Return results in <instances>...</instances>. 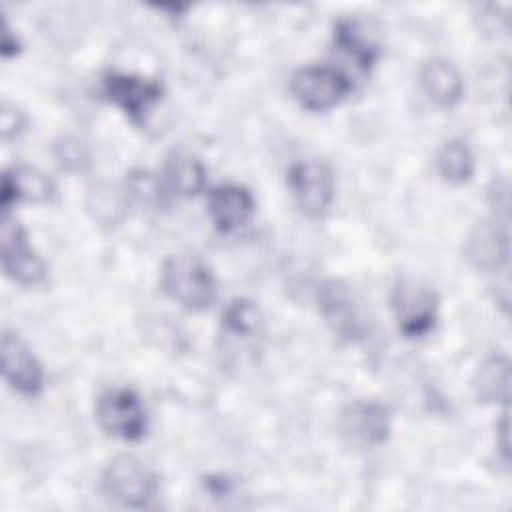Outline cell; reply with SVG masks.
Listing matches in <instances>:
<instances>
[{
  "instance_id": "cell-1",
  "label": "cell",
  "mask_w": 512,
  "mask_h": 512,
  "mask_svg": "<svg viewBox=\"0 0 512 512\" xmlns=\"http://www.w3.org/2000/svg\"><path fill=\"white\" fill-rule=\"evenodd\" d=\"M160 284L176 304L190 312L210 308L218 296L212 270L198 256L190 254L168 256L162 264Z\"/></svg>"
},
{
  "instance_id": "cell-2",
  "label": "cell",
  "mask_w": 512,
  "mask_h": 512,
  "mask_svg": "<svg viewBox=\"0 0 512 512\" xmlns=\"http://www.w3.org/2000/svg\"><path fill=\"white\" fill-rule=\"evenodd\" d=\"M102 490L126 508H144L156 496V474L134 456H116L102 472Z\"/></svg>"
},
{
  "instance_id": "cell-3",
  "label": "cell",
  "mask_w": 512,
  "mask_h": 512,
  "mask_svg": "<svg viewBox=\"0 0 512 512\" xmlns=\"http://www.w3.org/2000/svg\"><path fill=\"white\" fill-rule=\"evenodd\" d=\"M390 302L398 328L408 338L428 334L438 320V294L416 278H400Z\"/></svg>"
},
{
  "instance_id": "cell-4",
  "label": "cell",
  "mask_w": 512,
  "mask_h": 512,
  "mask_svg": "<svg viewBox=\"0 0 512 512\" xmlns=\"http://www.w3.org/2000/svg\"><path fill=\"white\" fill-rule=\"evenodd\" d=\"M350 90V78L332 66H304L290 80L292 96L310 112H326L338 106Z\"/></svg>"
},
{
  "instance_id": "cell-5",
  "label": "cell",
  "mask_w": 512,
  "mask_h": 512,
  "mask_svg": "<svg viewBox=\"0 0 512 512\" xmlns=\"http://www.w3.org/2000/svg\"><path fill=\"white\" fill-rule=\"evenodd\" d=\"M96 420L100 428L126 442H136L146 434V410L138 394L130 388H108L98 396Z\"/></svg>"
},
{
  "instance_id": "cell-6",
  "label": "cell",
  "mask_w": 512,
  "mask_h": 512,
  "mask_svg": "<svg viewBox=\"0 0 512 512\" xmlns=\"http://www.w3.org/2000/svg\"><path fill=\"white\" fill-rule=\"evenodd\" d=\"M288 188L298 208L312 216H324L334 200L332 170L318 160H300L288 168Z\"/></svg>"
},
{
  "instance_id": "cell-7",
  "label": "cell",
  "mask_w": 512,
  "mask_h": 512,
  "mask_svg": "<svg viewBox=\"0 0 512 512\" xmlns=\"http://www.w3.org/2000/svg\"><path fill=\"white\" fill-rule=\"evenodd\" d=\"M390 410L376 400H354L338 418L342 438L354 448L382 446L390 436Z\"/></svg>"
},
{
  "instance_id": "cell-8",
  "label": "cell",
  "mask_w": 512,
  "mask_h": 512,
  "mask_svg": "<svg viewBox=\"0 0 512 512\" xmlns=\"http://www.w3.org/2000/svg\"><path fill=\"white\" fill-rule=\"evenodd\" d=\"M318 310L334 334L346 340H360L366 334V318L342 280H326L318 286Z\"/></svg>"
},
{
  "instance_id": "cell-9",
  "label": "cell",
  "mask_w": 512,
  "mask_h": 512,
  "mask_svg": "<svg viewBox=\"0 0 512 512\" xmlns=\"http://www.w3.org/2000/svg\"><path fill=\"white\" fill-rule=\"evenodd\" d=\"M2 268L22 286H36L46 278L44 260L32 250L24 228L10 214L2 216Z\"/></svg>"
},
{
  "instance_id": "cell-10",
  "label": "cell",
  "mask_w": 512,
  "mask_h": 512,
  "mask_svg": "<svg viewBox=\"0 0 512 512\" xmlns=\"http://www.w3.org/2000/svg\"><path fill=\"white\" fill-rule=\"evenodd\" d=\"M102 84L104 96L136 124H142L154 104H158L162 98V86L156 80L136 74L108 72Z\"/></svg>"
},
{
  "instance_id": "cell-11",
  "label": "cell",
  "mask_w": 512,
  "mask_h": 512,
  "mask_svg": "<svg viewBox=\"0 0 512 512\" xmlns=\"http://www.w3.org/2000/svg\"><path fill=\"white\" fill-rule=\"evenodd\" d=\"M0 362L6 382L24 396H38L44 388V370L18 334L4 332L0 342Z\"/></svg>"
},
{
  "instance_id": "cell-12",
  "label": "cell",
  "mask_w": 512,
  "mask_h": 512,
  "mask_svg": "<svg viewBox=\"0 0 512 512\" xmlns=\"http://www.w3.org/2000/svg\"><path fill=\"white\" fill-rule=\"evenodd\" d=\"M208 214L220 232H234L254 214V196L240 184H220L208 192Z\"/></svg>"
},
{
  "instance_id": "cell-13",
  "label": "cell",
  "mask_w": 512,
  "mask_h": 512,
  "mask_svg": "<svg viewBox=\"0 0 512 512\" xmlns=\"http://www.w3.org/2000/svg\"><path fill=\"white\" fill-rule=\"evenodd\" d=\"M468 262L480 272H498L508 262V234L498 222H480L466 238Z\"/></svg>"
},
{
  "instance_id": "cell-14",
  "label": "cell",
  "mask_w": 512,
  "mask_h": 512,
  "mask_svg": "<svg viewBox=\"0 0 512 512\" xmlns=\"http://www.w3.org/2000/svg\"><path fill=\"white\" fill-rule=\"evenodd\" d=\"M54 194V186L40 170L30 166H12L2 176L0 204L4 214L16 202H48Z\"/></svg>"
},
{
  "instance_id": "cell-15",
  "label": "cell",
  "mask_w": 512,
  "mask_h": 512,
  "mask_svg": "<svg viewBox=\"0 0 512 512\" xmlns=\"http://www.w3.org/2000/svg\"><path fill=\"white\" fill-rule=\"evenodd\" d=\"M334 42L362 72H368L380 56L376 32L368 22L358 18L340 20L334 26Z\"/></svg>"
},
{
  "instance_id": "cell-16",
  "label": "cell",
  "mask_w": 512,
  "mask_h": 512,
  "mask_svg": "<svg viewBox=\"0 0 512 512\" xmlns=\"http://www.w3.org/2000/svg\"><path fill=\"white\" fill-rule=\"evenodd\" d=\"M420 84L426 96L442 108L456 106L464 96V80L460 72L452 62L442 58H434L422 66Z\"/></svg>"
},
{
  "instance_id": "cell-17",
  "label": "cell",
  "mask_w": 512,
  "mask_h": 512,
  "mask_svg": "<svg viewBox=\"0 0 512 512\" xmlns=\"http://www.w3.org/2000/svg\"><path fill=\"white\" fill-rule=\"evenodd\" d=\"M162 184H164V190L174 196H182V198L194 196L206 184V168L196 156L188 152H174L166 160Z\"/></svg>"
},
{
  "instance_id": "cell-18",
  "label": "cell",
  "mask_w": 512,
  "mask_h": 512,
  "mask_svg": "<svg viewBox=\"0 0 512 512\" xmlns=\"http://www.w3.org/2000/svg\"><path fill=\"white\" fill-rule=\"evenodd\" d=\"M474 394L478 402H508L510 362L502 354L488 356L474 374Z\"/></svg>"
},
{
  "instance_id": "cell-19",
  "label": "cell",
  "mask_w": 512,
  "mask_h": 512,
  "mask_svg": "<svg viewBox=\"0 0 512 512\" xmlns=\"http://www.w3.org/2000/svg\"><path fill=\"white\" fill-rule=\"evenodd\" d=\"M436 166L448 184H464L474 174V154L464 140L452 138L438 150Z\"/></svg>"
},
{
  "instance_id": "cell-20",
  "label": "cell",
  "mask_w": 512,
  "mask_h": 512,
  "mask_svg": "<svg viewBox=\"0 0 512 512\" xmlns=\"http://www.w3.org/2000/svg\"><path fill=\"white\" fill-rule=\"evenodd\" d=\"M260 320H262V316H260L258 306L244 298L232 300L222 314V322H224L226 330L236 336L254 334L260 326Z\"/></svg>"
},
{
  "instance_id": "cell-21",
  "label": "cell",
  "mask_w": 512,
  "mask_h": 512,
  "mask_svg": "<svg viewBox=\"0 0 512 512\" xmlns=\"http://www.w3.org/2000/svg\"><path fill=\"white\" fill-rule=\"evenodd\" d=\"M126 186H128V192L130 196L144 204V206H156L164 200V184L162 180L154 178L150 172L146 170H134L130 172L128 180H126Z\"/></svg>"
},
{
  "instance_id": "cell-22",
  "label": "cell",
  "mask_w": 512,
  "mask_h": 512,
  "mask_svg": "<svg viewBox=\"0 0 512 512\" xmlns=\"http://www.w3.org/2000/svg\"><path fill=\"white\" fill-rule=\"evenodd\" d=\"M54 154H56L60 166L66 170H82L88 164L86 146L78 138H72V136L62 138L54 146Z\"/></svg>"
},
{
  "instance_id": "cell-23",
  "label": "cell",
  "mask_w": 512,
  "mask_h": 512,
  "mask_svg": "<svg viewBox=\"0 0 512 512\" xmlns=\"http://www.w3.org/2000/svg\"><path fill=\"white\" fill-rule=\"evenodd\" d=\"M2 136H4V140H8V138H12V136H16L20 130H22V126H24V116H22V112H18L16 108H8V106H4L2 108Z\"/></svg>"
},
{
  "instance_id": "cell-24",
  "label": "cell",
  "mask_w": 512,
  "mask_h": 512,
  "mask_svg": "<svg viewBox=\"0 0 512 512\" xmlns=\"http://www.w3.org/2000/svg\"><path fill=\"white\" fill-rule=\"evenodd\" d=\"M20 52V42L16 38V34H12V30L8 28V24H4L2 28V56L4 58H12Z\"/></svg>"
},
{
  "instance_id": "cell-25",
  "label": "cell",
  "mask_w": 512,
  "mask_h": 512,
  "mask_svg": "<svg viewBox=\"0 0 512 512\" xmlns=\"http://www.w3.org/2000/svg\"><path fill=\"white\" fill-rule=\"evenodd\" d=\"M498 436H500V450L502 456L508 460V414H502V420L498 424Z\"/></svg>"
}]
</instances>
